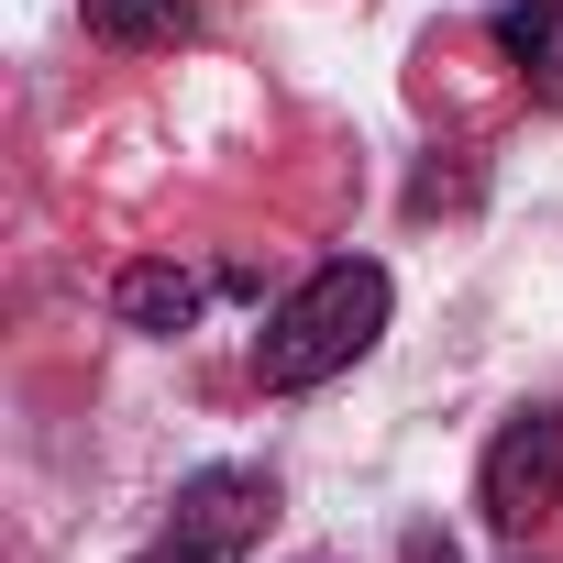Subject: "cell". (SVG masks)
Segmentation results:
<instances>
[{
	"instance_id": "6da1fadb",
	"label": "cell",
	"mask_w": 563,
	"mask_h": 563,
	"mask_svg": "<svg viewBox=\"0 0 563 563\" xmlns=\"http://www.w3.org/2000/svg\"><path fill=\"white\" fill-rule=\"evenodd\" d=\"M387 299H398V288H387V265H376V254H332V265H310L299 288L265 310V332H254V387L299 398V387L343 376L354 354H376Z\"/></svg>"
},
{
	"instance_id": "7a4b0ae2",
	"label": "cell",
	"mask_w": 563,
	"mask_h": 563,
	"mask_svg": "<svg viewBox=\"0 0 563 563\" xmlns=\"http://www.w3.org/2000/svg\"><path fill=\"white\" fill-rule=\"evenodd\" d=\"M552 497H563V409H508V431L475 464V508H486V530L519 541Z\"/></svg>"
},
{
	"instance_id": "3957f363",
	"label": "cell",
	"mask_w": 563,
	"mask_h": 563,
	"mask_svg": "<svg viewBox=\"0 0 563 563\" xmlns=\"http://www.w3.org/2000/svg\"><path fill=\"white\" fill-rule=\"evenodd\" d=\"M265 519H276V486H265L254 464H199V475L177 486V519H166V530H177L188 552H210V563H221V552L265 541Z\"/></svg>"
},
{
	"instance_id": "277c9868",
	"label": "cell",
	"mask_w": 563,
	"mask_h": 563,
	"mask_svg": "<svg viewBox=\"0 0 563 563\" xmlns=\"http://www.w3.org/2000/svg\"><path fill=\"white\" fill-rule=\"evenodd\" d=\"M497 56L530 78L541 111H563V0H508L497 12Z\"/></svg>"
},
{
	"instance_id": "5b68a950",
	"label": "cell",
	"mask_w": 563,
	"mask_h": 563,
	"mask_svg": "<svg viewBox=\"0 0 563 563\" xmlns=\"http://www.w3.org/2000/svg\"><path fill=\"white\" fill-rule=\"evenodd\" d=\"M78 12L111 56H166V45L199 34V0H78Z\"/></svg>"
},
{
	"instance_id": "8992f818",
	"label": "cell",
	"mask_w": 563,
	"mask_h": 563,
	"mask_svg": "<svg viewBox=\"0 0 563 563\" xmlns=\"http://www.w3.org/2000/svg\"><path fill=\"white\" fill-rule=\"evenodd\" d=\"M199 299H210V276H188V265H122V288H111V310L133 332H188Z\"/></svg>"
},
{
	"instance_id": "52a82bcc",
	"label": "cell",
	"mask_w": 563,
	"mask_h": 563,
	"mask_svg": "<svg viewBox=\"0 0 563 563\" xmlns=\"http://www.w3.org/2000/svg\"><path fill=\"white\" fill-rule=\"evenodd\" d=\"M464 199H475V166H464V155H453V166L431 155V166L409 177V210H420V221H431V210H464Z\"/></svg>"
},
{
	"instance_id": "ba28073f",
	"label": "cell",
	"mask_w": 563,
	"mask_h": 563,
	"mask_svg": "<svg viewBox=\"0 0 563 563\" xmlns=\"http://www.w3.org/2000/svg\"><path fill=\"white\" fill-rule=\"evenodd\" d=\"M398 563H453V541H442V530H409V541H398Z\"/></svg>"
},
{
	"instance_id": "9c48e42d",
	"label": "cell",
	"mask_w": 563,
	"mask_h": 563,
	"mask_svg": "<svg viewBox=\"0 0 563 563\" xmlns=\"http://www.w3.org/2000/svg\"><path fill=\"white\" fill-rule=\"evenodd\" d=\"M133 563H210V552H188V541L166 530V541H155V552H133Z\"/></svg>"
}]
</instances>
